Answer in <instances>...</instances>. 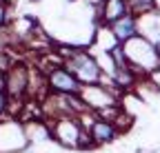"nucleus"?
Returning a JSON list of instances; mask_svg holds the SVG:
<instances>
[{"label": "nucleus", "instance_id": "obj_1", "mask_svg": "<svg viewBox=\"0 0 160 153\" xmlns=\"http://www.w3.org/2000/svg\"><path fill=\"white\" fill-rule=\"evenodd\" d=\"M122 49H125V55H127V65L136 75H140V71L151 75L153 71L160 69V60L156 55V45L149 42L145 36L131 38L129 42L122 45Z\"/></svg>", "mask_w": 160, "mask_h": 153}, {"label": "nucleus", "instance_id": "obj_2", "mask_svg": "<svg viewBox=\"0 0 160 153\" xmlns=\"http://www.w3.org/2000/svg\"><path fill=\"white\" fill-rule=\"evenodd\" d=\"M62 65L80 80L82 87L85 84H102V82H107L105 71L100 69V65H98V58L93 53L85 51V49H76L73 47V51L65 58Z\"/></svg>", "mask_w": 160, "mask_h": 153}, {"label": "nucleus", "instance_id": "obj_3", "mask_svg": "<svg viewBox=\"0 0 160 153\" xmlns=\"http://www.w3.org/2000/svg\"><path fill=\"white\" fill-rule=\"evenodd\" d=\"M45 84L51 95H80V91H82L80 80L65 65L49 67L45 71Z\"/></svg>", "mask_w": 160, "mask_h": 153}, {"label": "nucleus", "instance_id": "obj_4", "mask_svg": "<svg viewBox=\"0 0 160 153\" xmlns=\"http://www.w3.org/2000/svg\"><path fill=\"white\" fill-rule=\"evenodd\" d=\"M29 80H31V69L22 62H13L11 69L5 73V95L9 100H22L29 93Z\"/></svg>", "mask_w": 160, "mask_h": 153}, {"label": "nucleus", "instance_id": "obj_5", "mask_svg": "<svg viewBox=\"0 0 160 153\" xmlns=\"http://www.w3.org/2000/svg\"><path fill=\"white\" fill-rule=\"evenodd\" d=\"M80 100L82 104L98 113L111 104H118V93L113 91V87H105V84H85L82 91H80Z\"/></svg>", "mask_w": 160, "mask_h": 153}, {"label": "nucleus", "instance_id": "obj_6", "mask_svg": "<svg viewBox=\"0 0 160 153\" xmlns=\"http://www.w3.org/2000/svg\"><path fill=\"white\" fill-rule=\"evenodd\" d=\"M78 133H80V122L73 116H58L53 118V129H51V136L58 144L76 149L78 142Z\"/></svg>", "mask_w": 160, "mask_h": 153}, {"label": "nucleus", "instance_id": "obj_7", "mask_svg": "<svg viewBox=\"0 0 160 153\" xmlns=\"http://www.w3.org/2000/svg\"><path fill=\"white\" fill-rule=\"evenodd\" d=\"M27 136H25V129L20 127L18 122L9 120L0 124V151L5 153H13V151H22L27 146Z\"/></svg>", "mask_w": 160, "mask_h": 153}, {"label": "nucleus", "instance_id": "obj_8", "mask_svg": "<svg viewBox=\"0 0 160 153\" xmlns=\"http://www.w3.org/2000/svg\"><path fill=\"white\" fill-rule=\"evenodd\" d=\"M107 29H109V33L113 36V40L118 45H125V42L131 40V38L140 36V31H138V18L131 16V13L125 16V18H120V20H116V22H111Z\"/></svg>", "mask_w": 160, "mask_h": 153}, {"label": "nucleus", "instance_id": "obj_9", "mask_svg": "<svg viewBox=\"0 0 160 153\" xmlns=\"http://www.w3.org/2000/svg\"><path fill=\"white\" fill-rule=\"evenodd\" d=\"M89 136H91L93 146H102V144H111V142H116L118 136H120V131L116 129L113 122L102 120V118H96V122H93L91 129H89Z\"/></svg>", "mask_w": 160, "mask_h": 153}, {"label": "nucleus", "instance_id": "obj_10", "mask_svg": "<svg viewBox=\"0 0 160 153\" xmlns=\"http://www.w3.org/2000/svg\"><path fill=\"white\" fill-rule=\"evenodd\" d=\"M129 2L127 0H105L100 2V9H98V16H100V22L102 27H109L111 22L120 20V18L129 16Z\"/></svg>", "mask_w": 160, "mask_h": 153}, {"label": "nucleus", "instance_id": "obj_11", "mask_svg": "<svg viewBox=\"0 0 160 153\" xmlns=\"http://www.w3.org/2000/svg\"><path fill=\"white\" fill-rule=\"evenodd\" d=\"M138 31L149 42H160V11H149L138 18Z\"/></svg>", "mask_w": 160, "mask_h": 153}, {"label": "nucleus", "instance_id": "obj_12", "mask_svg": "<svg viewBox=\"0 0 160 153\" xmlns=\"http://www.w3.org/2000/svg\"><path fill=\"white\" fill-rule=\"evenodd\" d=\"M136 80H138V75L127 67V69H118L116 73H113V78H111V87H120L122 91H127V89H131L133 84H136Z\"/></svg>", "mask_w": 160, "mask_h": 153}, {"label": "nucleus", "instance_id": "obj_13", "mask_svg": "<svg viewBox=\"0 0 160 153\" xmlns=\"http://www.w3.org/2000/svg\"><path fill=\"white\" fill-rule=\"evenodd\" d=\"M129 2V11L131 16L140 18V16H145L149 11H153V5H151V0H127Z\"/></svg>", "mask_w": 160, "mask_h": 153}, {"label": "nucleus", "instance_id": "obj_14", "mask_svg": "<svg viewBox=\"0 0 160 153\" xmlns=\"http://www.w3.org/2000/svg\"><path fill=\"white\" fill-rule=\"evenodd\" d=\"M9 25H11V7L5 0H0V29H7Z\"/></svg>", "mask_w": 160, "mask_h": 153}, {"label": "nucleus", "instance_id": "obj_15", "mask_svg": "<svg viewBox=\"0 0 160 153\" xmlns=\"http://www.w3.org/2000/svg\"><path fill=\"white\" fill-rule=\"evenodd\" d=\"M13 62H16V60H13V55H9V51H5V49H0V71L7 73V71L11 69Z\"/></svg>", "mask_w": 160, "mask_h": 153}, {"label": "nucleus", "instance_id": "obj_16", "mask_svg": "<svg viewBox=\"0 0 160 153\" xmlns=\"http://www.w3.org/2000/svg\"><path fill=\"white\" fill-rule=\"evenodd\" d=\"M0 93H5V73L0 71Z\"/></svg>", "mask_w": 160, "mask_h": 153}, {"label": "nucleus", "instance_id": "obj_17", "mask_svg": "<svg viewBox=\"0 0 160 153\" xmlns=\"http://www.w3.org/2000/svg\"><path fill=\"white\" fill-rule=\"evenodd\" d=\"M151 5H153V11H160V0H151Z\"/></svg>", "mask_w": 160, "mask_h": 153}, {"label": "nucleus", "instance_id": "obj_18", "mask_svg": "<svg viewBox=\"0 0 160 153\" xmlns=\"http://www.w3.org/2000/svg\"><path fill=\"white\" fill-rule=\"evenodd\" d=\"M156 55H158V60H160V42H156Z\"/></svg>", "mask_w": 160, "mask_h": 153}, {"label": "nucleus", "instance_id": "obj_19", "mask_svg": "<svg viewBox=\"0 0 160 153\" xmlns=\"http://www.w3.org/2000/svg\"><path fill=\"white\" fill-rule=\"evenodd\" d=\"M29 2H40V0H29Z\"/></svg>", "mask_w": 160, "mask_h": 153}, {"label": "nucleus", "instance_id": "obj_20", "mask_svg": "<svg viewBox=\"0 0 160 153\" xmlns=\"http://www.w3.org/2000/svg\"><path fill=\"white\" fill-rule=\"evenodd\" d=\"M100 2H105V0H100Z\"/></svg>", "mask_w": 160, "mask_h": 153}]
</instances>
